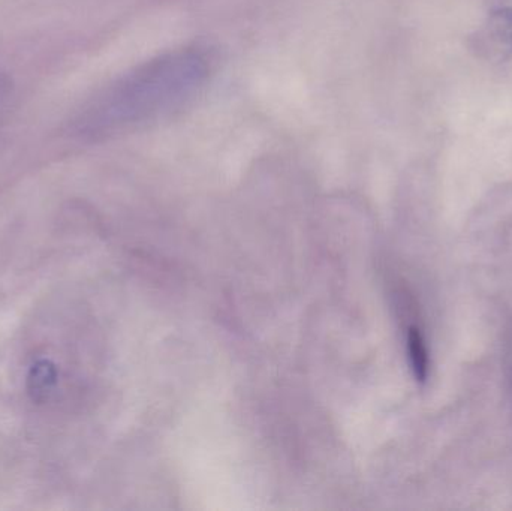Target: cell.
Segmentation results:
<instances>
[{
  "label": "cell",
  "instance_id": "obj_2",
  "mask_svg": "<svg viewBox=\"0 0 512 511\" xmlns=\"http://www.w3.org/2000/svg\"><path fill=\"white\" fill-rule=\"evenodd\" d=\"M472 50L493 62L512 57V0H502L501 5L487 17L472 38Z\"/></svg>",
  "mask_w": 512,
  "mask_h": 511
},
{
  "label": "cell",
  "instance_id": "obj_4",
  "mask_svg": "<svg viewBox=\"0 0 512 511\" xmlns=\"http://www.w3.org/2000/svg\"><path fill=\"white\" fill-rule=\"evenodd\" d=\"M15 87L11 77L5 72H0V126L8 119L14 105Z\"/></svg>",
  "mask_w": 512,
  "mask_h": 511
},
{
  "label": "cell",
  "instance_id": "obj_1",
  "mask_svg": "<svg viewBox=\"0 0 512 511\" xmlns=\"http://www.w3.org/2000/svg\"><path fill=\"white\" fill-rule=\"evenodd\" d=\"M210 62L198 48H180L141 63L90 99L72 122L75 137L107 140L182 105L206 83Z\"/></svg>",
  "mask_w": 512,
  "mask_h": 511
},
{
  "label": "cell",
  "instance_id": "obj_3",
  "mask_svg": "<svg viewBox=\"0 0 512 511\" xmlns=\"http://www.w3.org/2000/svg\"><path fill=\"white\" fill-rule=\"evenodd\" d=\"M408 351L411 359L412 371L420 383H424L429 377V353L426 342L417 327H411L408 333Z\"/></svg>",
  "mask_w": 512,
  "mask_h": 511
}]
</instances>
